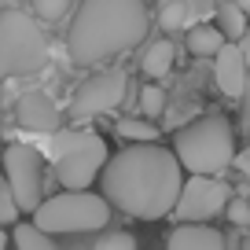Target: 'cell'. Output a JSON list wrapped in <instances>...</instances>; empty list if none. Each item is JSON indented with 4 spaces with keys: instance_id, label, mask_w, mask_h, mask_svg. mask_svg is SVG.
I'll return each instance as SVG.
<instances>
[{
    "instance_id": "14",
    "label": "cell",
    "mask_w": 250,
    "mask_h": 250,
    "mask_svg": "<svg viewBox=\"0 0 250 250\" xmlns=\"http://www.w3.org/2000/svg\"><path fill=\"white\" fill-rule=\"evenodd\" d=\"M144 74L147 78H166V74L173 70V44L169 41H155V44L144 52Z\"/></svg>"
},
{
    "instance_id": "27",
    "label": "cell",
    "mask_w": 250,
    "mask_h": 250,
    "mask_svg": "<svg viewBox=\"0 0 250 250\" xmlns=\"http://www.w3.org/2000/svg\"><path fill=\"white\" fill-rule=\"evenodd\" d=\"M235 4H239V8L247 11V15H250V0H235Z\"/></svg>"
},
{
    "instance_id": "2",
    "label": "cell",
    "mask_w": 250,
    "mask_h": 250,
    "mask_svg": "<svg viewBox=\"0 0 250 250\" xmlns=\"http://www.w3.org/2000/svg\"><path fill=\"white\" fill-rule=\"evenodd\" d=\"M151 30L144 0H81L78 19L66 30V52L78 66H100L136 48Z\"/></svg>"
},
{
    "instance_id": "1",
    "label": "cell",
    "mask_w": 250,
    "mask_h": 250,
    "mask_svg": "<svg viewBox=\"0 0 250 250\" xmlns=\"http://www.w3.org/2000/svg\"><path fill=\"white\" fill-rule=\"evenodd\" d=\"M100 184L103 199L114 210L140 221H158L173 213L177 191L184 184V169L173 151L147 140V144H129L125 151L110 155L100 169Z\"/></svg>"
},
{
    "instance_id": "21",
    "label": "cell",
    "mask_w": 250,
    "mask_h": 250,
    "mask_svg": "<svg viewBox=\"0 0 250 250\" xmlns=\"http://www.w3.org/2000/svg\"><path fill=\"white\" fill-rule=\"evenodd\" d=\"M15 217H19V206H15V199H11L8 180L0 177V225H11Z\"/></svg>"
},
{
    "instance_id": "3",
    "label": "cell",
    "mask_w": 250,
    "mask_h": 250,
    "mask_svg": "<svg viewBox=\"0 0 250 250\" xmlns=\"http://www.w3.org/2000/svg\"><path fill=\"white\" fill-rule=\"evenodd\" d=\"M173 155H177L180 169L188 173H203V177L225 173L235 155V136H232L228 118L210 114V118L184 125L177 133V140H173Z\"/></svg>"
},
{
    "instance_id": "5",
    "label": "cell",
    "mask_w": 250,
    "mask_h": 250,
    "mask_svg": "<svg viewBox=\"0 0 250 250\" xmlns=\"http://www.w3.org/2000/svg\"><path fill=\"white\" fill-rule=\"evenodd\" d=\"M110 221V203L92 195L88 188H66L62 195L41 199L33 210V225L48 235L59 232H100Z\"/></svg>"
},
{
    "instance_id": "26",
    "label": "cell",
    "mask_w": 250,
    "mask_h": 250,
    "mask_svg": "<svg viewBox=\"0 0 250 250\" xmlns=\"http://www.w3.org/2000/svg\"><path fill=\"white\" fill-rule=\"evenodd\" d=\"M239 100H243V125L250 129V85L243 88V96H239Z\"/></svg>"
},
{
    "instance_id": "23",
    "label": "cell",
    "mask_w": 250,
    "mask_h": 250,
    "mask_svg": "<svg viewBox=\"0 0 250 250\" xmlns=\"http://www.w3.org/2000/svg\"><path fill=\"white\" fill-rule=\"evenodd\" d=\"M221 213H228V221H232V225H250V206L243 203V199H228Z\"/></svg>"
},
{
    "instance_id": "24",
    "label": "cell",
    "mask_w": 250,
    "mask_h": 250,
    "mask_svg": "<svg viewBox=\"0 0 250 250\" xmlns=\"http://www.w3.org/2000/svg\"><path fill=\"white\" fill-rule=\"evenodd\" d=\"M232 162L239 166V173L250 180V151H239V155H232Z\"/></svg>"
},
{
    "instance_id": "13",
    "label": "cell",
    "mask_w": 250,
    "mask_h": 250,
    "mask_svg": "<svg viewBox=\"0 0 250 250\" xmlns=\"http://www.w3.org/2000/svg\"><path fill=\"white\" fill-rule=\"evenodd\" d=\"M217 30L225 33V41H239L247 30V11L235 0H221L217 4Z\"/></svg>"
},
{
    "instance_id": "15",
    "label": "cell",
    "mask_w": 250,
    "mask_h": 250,
    "mask_svg": "<svg viewBox=\"0 0 250 250\" xmlns=\"http://www.w3.org/2000/svg\"><path fill=\"white\" fill-rule=\"evenodd\" d=\"M225 44V33L217 26H191L188 30V52L191 55H213Z\"/></svg>"
},
{
    "instance_id": "10",
    "label": "cell",
    "mask_w": 250,
    "mask_h": 250,
    "mask_svg": "<svg viewBox=\"0 0 250 250\" xmlns=\"http://www.w3.org/2000/svg\"><path fill=\"white\" fill-rule=\"evenodd\" d=\"M213 81H217V88L225 96H232V100H239L243 88L250 85V66H247V59H243L235 41H225V44L213 52Z\"/></svg>"
},
{
    "instance_id": "8",
    "label": "cell",
    "mask_w": 250,
    "mask_h": 250,
    "mask_svg": "<svg viewBox=\"0 0 250 250\" xmlns=\"http://www.w3.org/2000/svg\"><path fill=\"white\" fill-rule=\"evenodd\" d=\"M232 199L225 180L217 177H203V173H191V180H184L177 191V203H173V213L180 221H210L225 210V203Z\"/></svg>"
},
{
    "instance_id": "4",
    "label": "cell",
    "mask_w": 250,
    "mask_h": 250,
    "mask_svg": "<svg viewBox=\"0 0 250 250\" xmlns=\"http://www.w3.org/2000/svg\"><path fill=\"white\" fill-rule=\"evenodd\" d=\"M48 66V37L33 15L19 8L0 11V85L11 78H30Z\"/></svg>"
},
{
    "instance_id": "22",
    "label": "cell",
    "mask_w": 250,
    "mask_h": 250,
    "mask_svg": "<svg viewBox=\"0 0 250 250\" xmlns=\"http://www.w3.org/2000/svg\"><path fill=\"white\" fill-rule=\"evenodd\" d=\"M96 250H136V239L129 232H114V235H107V239L96 243Z\"/></svg>"
},
{
    "instance_id": "25",
    "label": "cell",
    "mask_w": 250,
    "mask_h": 250,
    "mask_svg": "<svg viewBox=\"0 0 250 250\" xmlns=\"http://www.w3.org/2000/svg\"><path fill=\"white\" fill-rule=\"evenodd\" d=\"M235 44H239V52H243V59H247V66H250V26L247 30H243V37L235 41Z\"/></svg>"
},
{
    "instance_id": "11",
    "label": "cell",
    "mask_w": 250,
    "mask_h": 250,
    "mask_svg": "<svg viewBox=\"0 0 250 250\" xmlns=\"http://www.w3.org/2000/svg\"><path fill=\"white\" fill-rule=\"evenodd\" d=\"M15 118L22 129H33V133H55L59 129V107L52 103L48 92H22L15 103Z\"/></svg>"
},
{
    "instance_id": "29",
    "label": "cell",
    "mask_w": 250,
    "mask_h": 250,
    "mask_svg": "<svg viewBox=\"0 0 250 250\" xmlns=\"http://www.w3.org/2000/svg\"><path fill=\"white\" fill-rule=\"evenodd\" d=\"M243 250H250V239H247V243H243Z\"/></svg>"
},
{
    "instance_id": "16",
    "label": "cell",
    "mask_w": 250,
    "mask_h": 250,
    "mask_svg": "<svg viewBox=\"0 0 250 250\" xmlns=\"http://www.w3.org/2000/svg\"><path fill=\"white\" fill-rule=\"evenodd\" d=\"M11 243H15V250H55V239L48 232H41L33 221H30V225H15Z\"/></svg>"
},
{
    "instance_id": "20",
    "label": "cell",
    "mask_w": 250,
    "mask_h": 250,
    "mask_svg": "<svg viewBox=\"0 0 250 250\" xmlns=\"http://www.w3.org/2000/svg\"><path fill=\"white\" fill-rule=\"evenodd\" d=\"M188 19H191V11H188L184 0H166L162 4V26L166 30H180V26H188Z\"/></svg>"
},
{
    "instance_id": "9",
    "label": "cell",
    "mask_w": 250,
    "mask_h": 250,
    "mask_svg": "<svg viewBox=\"0 0 250 250\" xmlns=\"http://www.w3.org/2000/svg\"><path fill=\"white\" fill-rule=\"evenodd\" d=\"M125 88H129V74L122 66H107V70L92 74L85 85L74 92V118H96V114H107V110L122 107L125 100Z\"/></svg>"
},
{
    "instance_id": "6",
    "label": "cell",
    "mask_w": 250,
    "mask_h": 250,
    "mask_svg": "<svg viewBox=\"0 0 250 250\" xmlns=\"http://www.w3.org/2000/svg\"><path fill=\"white\" fill-rule=\"evenodd\" d=\"M55 177L62 188H88L107 162V140L96 129H55L52 133Z\"/></svg>"
},
{
    "instance_id": "7",
    "label": "cell",
    "mask_w": 250,
    "mask_h": 250,
    "mask_svg": "<svg viewBox=\"0 0 250 250\" xmlns=\"http://www.w3.org/2000/svg\"><path fill=\"white\" fill-rule=\"evenodd\" d=\"M4 180L11 188V199H15L19 213H33L37 203L44 199V162H41V151L30 144H11L4 151Z\"/></svg>"
},
{
    "instance_id": "19",
    "label": "cell",
    "mask_w": 250,
    "mask_h": 250,
    "mask_svg": "<svg viewBox=\"0 0 250 250\" xmlns=\"http://www.w3.org/2000/svg\"><path fill=\"white\" fill-rule=\"evenodd\" d=\"M166 110V88H158V85H147L140 92V114L144 118H158Z\"/></svg>"
},
{
    "instance_id": "28",
    "label": "cell",
    "mask_w": 250,
    "mask_h": 250,
    "mask_svg": "<svg viewBox=\"0 0 250 250\" xmlns=\"http://www.w3.org/2000/svg\"><path fill=\"white\" fill-rule=\"evenodd\" d=\"M0 250H8V235L4 232H0Z\"/></svg>"
},
{
    "instance_id": "18",
    "label": "cell",
    "mask_w": 250,
    "mask_h": 250,
    "mask_svg": "<svg viewBox=\"0 0 250 250\" xmlns=\"http://www.w3.org/2000/svg\"><path fill=\"white\" fill-rule=\"evenodd\" d=\"M30 4H33L37 22H59V19H66V11H70V0H30Z\"/></svg>"
},
{
    "instance_id": "12",
    "label": "cell",
    "mask_w": 250,
    "mask_h": 250,
    "mask_svg": "<svg viewBox=\"0 0 250 250\" xmlns=\"http://www.w3.org/2000/svg\"><path fill=\"white\" fill-rule=\"evenodd\" d=\"M169 250H225V235L203 221H184L169 232Z\"/></svg>"
},
{
    "instance_id": "17",
    "label": "cell",
    "mask_w": 250,
    "mask_h": 250,
    "mask_svg": "<svg viewBox=\"0 0 250 250\" xmlns=\"http://www.w3.org/2000/svg\"><path fill=\"white\" fill-rule=\"evenodd\" d=\"M118 136L129 144H147V140H158V129L151 118H122L118 122Z\"/></svg>"
}]
</instances>
